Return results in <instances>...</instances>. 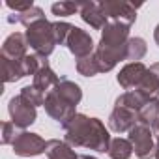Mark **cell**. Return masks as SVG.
I'll return each mask as SVG.
<instances>
[{
  "label": "cell",
  "instance_id": "30bf717a",
  "mask_svg": "<svg viewBox=\"0 0 159 159\" xmlns=\"http://www.w3.org/2000/svg\"><path fill=\"white\" fill-rule=\"evenodd\" d=\"M137 124H139V112L125 109V107H120V105H114V109L109 116V127L114 133L131 131Z\"/></svg>",
  "mask_w": 159,
  "mask_h": 159
},
{
  "label": "cell",
  "instance_id": "f546056e",
  "mask_svg": "<svg viewBox=\"0 0 159 159\" xmlns=\"http://www.w3.org/2000/svg\"><path fill=\"white\" fill-rule=\"evenodd\" d=\"M153 39H155V43H157V47H159V25H157L155 30H153Z\"/></svg>",
  "mask_w": 159,
  "mask_h": 159
},
{
  "label": "cell",
  "instance_id": "7a4b0ae2",
  "mask_svg": "<svg viewBox=\"0 0 159 159\" xmlns=\"http://www.w3.org/2000/svg\"><path fill=\"white\" fill-rule=\"evenodd\" d=\"M129 28L131 26H127V25L109 21L107 26L101 30V39L94 51V58L99 67V73H107L120 60H125Z\"/></svg>",
  "mask_w": 159,
  "mask_h": 159
},
{
  "label": "cell",
  "instance_id": "3957f363",
  "mask_svg": "<svg viewBox=\"0 0 159 159\" xmlns=\"http://www.w3.org/2000/svg\"><path fill=\"white\" fill-rule=\"evenodd\" d=\"M25 38H26V43L34 49V52L43 56V58L52 54L54 47L58 45L56 38H54L52 23H49L47 19H41V21L30 25L25 32Z\"/></svg>",
  "mask_w": 159,
  "mask_h": 159
},
{
  "label": "cell",
  "instance_id": "603a6c76",
  "mask_svg": "<svg viewBox=\"0 0 159 159\" xmlns=\"http://www.w3.org/2000/svg\"><path fill=\"white\" fill-rule=\"evenodd\" d=\"M77 71H79V75H83V77H94V75H98L99 73V67L96 64L94 54L77 60Z\"/></svg>",
  "mask_w": 159,
  "mask_h": 159
},
{
  "label": "cell",
  "instance_id": "277c9868",
  "mask_svg": "<svg viewBox=\"0 0 159 159\" xmlns=\"http://www.w3.org/2000/svg\"><path fill=\"white\" fill-rule=\"evenodd\" d=\"M129 142L133 144V152L139 159H152L155 157V142H153V131L144 125L137 124L129 131Z\"/></svg>",
  "mask_w": 159,
  "mask_h": 159
},
{
  "label": "cell",
  "instance_id": "4dcf8cb0",
  "mask_svg": "<svg viewBox=\"0 0 159 159\" xmlns=\"http://www.w3.org/2000/svg\"><path fill=\"white\" fill-rule=\"evenodd\" d=\"M155 159H159V133H157V140H155Z\"/></svg>",
  "mask_w": 159,
  "mask_h": 159
},
{
  "label": "cell",
  "instance_id": "2e32d148",
  "mask_svg": "<svg viewBox=\"0 0 159 159\" xmlns=\"http://www.w3.org/2000/svg\"><path fill=\"white\" fill-rule=\"evenodd\" d=\"M60 81H62V79H60V77L49 67V64H47V66H43V67L34 75V83H32V84H34L36 88H39L41 92L49 94L54 86H58Z\"/></svg>",
  "mask_w": 159,
  "mask_h": 159
},
{
  "label": "cell",
  "instance_id": "7c38bea8",
  "mask_svg": "<svg viewBox=\"0 0 159 159\" xmlns=\"http://www.w3.org/2000/svg\"><path fill=\"white\" fill-rule=\"evenodd\" d=\"M26 38L25 34L21 32H13L6 38L4 45H2V58H8V60H15V62H23L25 56L28 54L26 52Z\"/></svg>",
  "mask_w": 159,
  "mask_h": 159
},
{
  "label": "cell",
  "instance_id": "4316f807",
  "mask_svg": "<svg viewBox=\"0 0 159 159\" xmlns=\"http://www.w3.org/2000/svg\"><path fill=\"white\" fill-rule=\"evenodd\" d=\"M19 127L13 124V122H2V144H13L17 135H19Z\"/></svg>",
  "mask_w": 159,
  "mask_h": 159
},
{
  "label": "cell",
  "instance_id": "9c48e42d",
  "mask_svg": "<svg viewBox=\"0 0 159 159\" xmlns=\"http://www.w3.org/2000/svg\"><path fill=\"white\" fill-rule=\"evenodd\" d=\"M11 146H13V152L17 155H21V157H34V155H39V153L45 152L47 142L38 133L21 131Z\"/></svg>",
  "mask_w": 159,
  "mask_h": 159
},
{
  "label": "cell",
  "instance_id": "e0dca14e",
  "mask_svg": "<svg viewBox=\"0 0 159 159\" xmlns=\"http://www.w3.org/2000/svg\"><path fill=\"white\" fill-rule=\"evenodd\" d=\"M139 124H144L152 131L159 133V99L157 98L139 111Z\"/></svg>",
  "mask_w": 159,
  "mask_h": 159
},
{
  "label": "cell",
  "instance_id": "83f0119b",
  "mask_svg": "<svg viewBox=\"0 0 159 159\" xmlns=\"http://www.w3.org/2000/svg\"><path fill=\"white\" fill-rule=\"evenodd\" d=\"M6 6H8L10 10H13L15 13H23V11L30 10V8H34V4H32V2H11V0H8Z\"/></svg>",
  "mask_w": 159,
  "mask_h": 159
},
{
  "label": "cell",
  "instance_id": "7402d4cb",
  "mask_svg": "<svg viewBox=\"0 0 159 159\" xmlns=\"http://www.w3.org/2000/svg\"><path fill=\"white\" fill-rule=\"evenodd\" d=\"M146 41L142 38H129L127 39V52H125V60H133L139 62L144 54H146Z\"/></svg>",
  "mask_w": 159,
  "mask_h": 159
},
{
  "label": "cell",
  "instance_id": "5b68a950",
  "mask_svg": "<svg viewBox=\"0 0 159 159\" xmlns=\"http://www.w3.org/2000/svg\"><path fill=\"white\" fill-rule=\"evenodd\" d=\"M8 112H10V118L11 122L19 127V129H26L28 125H32L36 122V107L26 101L21 94L11 98L10 103H8Z\"/></svg>",
  "mask_w": 159,
  "mask_h": 159
},
{
  "label": "cell",
  "instance_id": "ffe728a7",
  "mask_svg": "<svg viewBox=\"0 0 159 159\" xmlns=\"http://www.w3.org/2000/svg\"><path fill=\"white\" fill-rule=\"evenodd\" d=\"M41 19H45V15H43V10L41 8H38V6H34V8H30V10H26V11H23V13H11L10 17H8V23H21V25H25L26 28L30 26V25H34V23H38V21H41Z\"/></svg>",
  "mask_w": 159,
  "mask_h": 159
},
{
  "label": "cell",
  "instance_id": "1f68e13d",
  "mask_svg": "<svg viewBox=\"0 0 159 159\" xmlns=\"http://www.w3.org/2000/svg\"><path fill=\"white\" fill-rule=\"evenodd\" d=\"M79 159H98V157H94V155H86V153H84V155H79Z\"/></svg>",
  "mask_w": 159,
  "mask_h": 159
},
{
  "label": "cell",
  "instance_id": "ac0fdd59",
  "mask_svg": "<svg viewBox=\"0 0 159 159\" xmlns=\"http://www.w3.org/2000/svg\"><path fill=\"white\" fill-rule=\"evenodd\" d=\"M54 90L64 98V99H67L71 105H79L81 103V99H83V90H81V86H79L77 83H73V81H69V79H62V81L58 83V86H54Z\"/></svg>",
  "mask_w": 159,
  "mask_h": 159
},
{
  "label": "cell",
  "instance_id": "4fadbf2b",
  "mask_svg": "<svg viewBox=\"0 0 159 159\" xmlns=\"http://www.w3.org/2000/svg\"><path fill=\"white\" fill-rule=\"evenodd\" d=\"M79 13H81L83 21L86 25H90L96 30H103L107 26V23H109L107 17L103 15L99 4H96V2H84V4H81V11H79Z\"/></svg>",
  "mask_w": 159,
  "mask_h": 159
},
{
  "label": "cell",
  "instance_id": "9a60e30c",
  "mask_svg": "<svg viewBox=\"0 0 159 159\" xmlns=\"http://www.w3.org/2000/svg\"><path fill=\"white\" fill-rule=\"evenodd\" d=\"M45 153H47L49 159H79V155L75 153V150L66 140H56V139L47 140Z\"/></svg>",
  "mask_w": 159,
  "mask_h": 159
},
{
  "label": "cell",
  "instance_id": "5bb4252c",
  "mask_svg": "<svg viewBox=\"0 0 159 159\" xmlns=\"http://www.w3.org/2000/svg\"><path fill=\"white\" fill-rule=\"evenodd\" d=\"M152 99L146 96V94H142L140 90H127V92H124L118 99H116V105H120V107H125V109H131V111H135V112H139L144 105H148Z\"/></svg>",
  "mask_w": 159,
  "mask_h": 159
},
{
  "label": "cell",
  "instance_id": "44dd1931",
  "mask_svg": "<svg viewBox=\"0 0 159 159\" xmlns=\"http://www.w3.org/2000/svg\"><path fill=\"white\" fill-rule=\"evenodd\" d=\"M23 77H25L23 62L2 58V79H4V83H15V81H19V79H23Z\"/></svg>",
  "mask_w": 159,
  "mask_h": 159
},
{
  "label": "cell",
  "instance_id": "f1b7e54d",
  "mask_svg": "<svg viewBox=\"0 0 159 159\" xmlns=\"http://www.w3.org/2000/svg\"><path fill=\"white\" fill-rule=\"evenodd\" d=\"M148 69H150L152 73H155V75H157V79H159V62H155V64H152V66H150Z\"/></svg>",
  "mask_w": 159,
  "mask_h": 159
},
{
  "label": "cell",
  "instance_id": "8fae6325",
  "mask_svg": "<svg viewBox=\"0 0 159 159\" xmlns=\"http://www.w3.org/2000/svg\"><path fill=\"white\" fill-rule=\"evenodd\" d=\"M148 67L142 62H129L127 66H124L118 73V84L124 90H135L139 88V84L142 83V79L146 75Z\"/></svg>",
  "mask_w": 159,
  "mask_h": 159
},
{
  "label": "cell",
  "instance_id": "6da1fadb",
  "mask_svg": "<svg viewBox=\"0 0 159 159\" xmlns=\"http://www.w3.org/2000/svg\"><path fill=\"white\" fill-rule=\"evenodd\" d=\"M66 142L71 148H88L94 152H109L111 135L99 118H90L86 114H75L64 125Z\"/></svg>",
  "mask_w": 159,
  "mask_h": 159
},
{
  "label": "cell",
  "instance_id": "8992f818",
  "mask_svg": "<svg viewBox=\"0 0 159 159\" xmlns=\"http://www.w3.org/2000/svg\"><path fill=\"white\" fill-rule=\"evenodd\" d=\"M99 8L107 17V21L122 23L127 26H131L137 21V6L129 2H111L109 0V2H99Z\"/></svg>",
  "mask_w": 159,
  "mask_h": 159
},
{
  "label": "cell",
  "instance_id": "ba28073f",
  "mask_svg": "<svg viewBox=\"0 0 159 159\" xmlns=\"http://www.w3.org/2000/svg\"><path fill=\"white\" fill-rule=\"evenodd\" d=\"M66 47L69 49V52L77 58V60H81V58H86L90 54H94L96 51V45H94V39L92 36L83 30V28H79V26H73L67 41H66Z\"/></svg>",
  "mask_w": 159,
  "mask_h": 159
},
{
  "label": "cell",
  "instance_id": "52a82bcc",
  "mask_svg": "<svg viewBox=\"0 0 159 159\" xmlns=\"http://www.w3.org/2000/svg\"><path fill=\"white\" fill-rule=\"evenodd\" d=\"M45 111H47V114L51 116V118H54L56 122H60L62 125L69 120V118H73L77 112H75V105H71L67 99H64L54 88L47 94V98H45Z\"/></svg>",
  "mask_w": 159,
  "mask_h": 159
},
{
  "label": "cell",
  "instance_id": "484cf974",
  "mask_svg": "<svg viewBox=\"0 0 159 159\" xmlns=\"http://www.w3.org/2000/svg\"><path fill=\"white\" fill-rule=\"evenodd\" d=\"M52 28H54V38H56V43L58 45H66L71 30H73V25L69 23H64V21H56L52 23Z\"/></svg>",
  "mask_w": 159,
  "mask_h": 159
},
{
  "label": "cell",
  "instance_id": "cb8c5ba5",
  "mask_svg": "<svg viewBox=\"0 0 159 159\" xmlns=\"http://www.w3.org/2000/svg\"><path fill=\"white\" fill-rule=\"evenodd\" d=\"M21 96H23L26 101H30L34 107L45 105V98H47V94H45V92H41L39 88H36L34 84H30V86H25V88L21 90Z\"/></svg>",
  "mask_w": 159,
  "mask_h": 159
},
{
  "label": "cell",
  "instance_id": "d4e9b609",
  "mask_svg": "<svg viewBox=\"0 0 159 159\" xmlns=\"http://www.w3.org/2000/svg\"><path fill=\"white\" fill-rule=\"evenodd\" d=\"M52 13L58 17H69L75 15L77 11H81V4H75V2H56L51 6Z\"/></svg>",
  "mask_w": 159,
  "mask_h": 159
},
{
  "label": "cell",
  "instance_id": "d6986e66",
  "mask_svg": "<svg viewBox=\"0 0 159 159\" xmlns=\"http://www.w3.org/2000/svg\"><path fill=\"white\" fill-rule=\"evenodd\" d=\"M109 157L111 159H129L131 153H133V144L129 142V139H122V137H116L111 140V146H109Z\"/></svg>",
  "mask_w": 159,
  "mask_h": 159
}]
</instances>
